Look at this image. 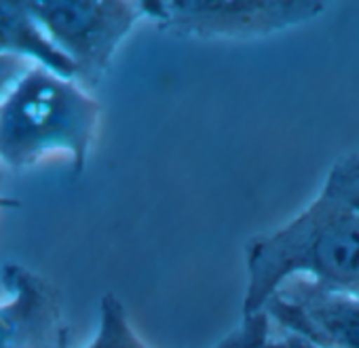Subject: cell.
<instances>
[{"label": "cell", "mask_w": 359, "mask_h": 348, "mask_svg": "<svg viewBox=\"0 0 359 348\" xmlns=\"http://www.w3.org/2000/svg\"><path fill=\"white\" fill-rule=\"evenodd\" d=\"M245 258L243 316L262 312L292 277L359 300V152L334 162L319 195L292 222L252 239Z\"/></svg>", "instance_id": "6da1fadb"}, {"label": "cell", "mask_w": 359, "mask_h": 348, "mask_svg": "<svg viewBox=\"0 0 359 348\" xmlns=\"http://www.w3.org/2000/svg\"><path fill=\"white\" fill-rule=\"evenodd\" d=\"M102 106L76 83L32 66L0 97V160L28 167L53 150L72 158V173L85 171Z\"/></svg>", "instance_id": "7a4b0ae2"}, {"label": "cell", "mask_w": 359, "mask_h": 348, "mask_svg": "<svg viewBox=\"0 0 359 348\" xmlns=\"http://www.w3.org/2000/svg\"><path fill=\"white\" fill-rule=\"evenodd\" d=\"M28 9L51 43L74 64L81 87L100 85L118 45L142 18H148L144 3L32 0Z\"/></svg>", "instance_id": "3957f363"}, {"label": "cell", "mask_w": 359, "mask_h": 348, "mask_svg": "<svg viewBox=\"0 0 359 348\" xmlns=\"http://www.w3.org/2000/svg\"><path fill=\"white\" fill-rule=\"evenodd\" d=\"M144 5L161 30L203 41L264 39L325 11L315 0H158Z\"/></svg>", "instance_id": "277c9868"}, {"label": "cell", "mask_w": 359, "mask_h": 348, "mask_svg": "<svg viewBox=\"0 0 359 348\" xmlns=\"http://www.w3.org/2000/svg\"><path fill=\"white\" fill-rule=\"evenodd\" d=\"M262 312L277 329L302 335L319 348H359V300L309 277L287 279Z\"/></svg>", "instance_id": "5b68a950"}, {"label": "cell", "mask_w": 359, "mask_h": 348, "mask_svg": "<svg viewBox=\"0 0 359 348\" xmlns=\"http://www.w3.org/2000/svg\"><path fill=\"white\" fill-rule=\"evenodd\" d=\"M3 279L11 298L0 304V348H68L55 287L18 264H7Z\"/></svg>", "instance_id": "8992f818"}, {"label": "cell", "mask_w": 359, "mask_h": 348, "mask_svg": "<svg viewBox=\"0 0 359 348\" xmlns=\"http://www.w3.org/2000/svg\"><path fill=\"white\" fill-rule=\"evenodd\" d=\"M0 53L28 60L64 78L76 81L74 64L51 43L28 3H0Z\"/></svg>", "instance_id": "52a82bcc"}, {"label": "cell", "mask_w": 359, "mask_h": 348, "mask_svg": "<svg viewBox=\"0 0 359 348\" xmlns=\"http://www.w3.org/2000/svg\"><path fill=\"white\" fill-rule=\"evenodd\" d=\"M87 348H148L131 327L125 306L114 293L102 298L97 333Z\"/></svg>", "instance_id": "ba28073f"}, {"label": "cell", "mask_w": 359, "mask_h": 348, "mask_svg": "<svg viewBox=\"0 0 359 348\" xmlns=\"http://www.w3.org/2000/svg\"><path fill=\"white\" fill-rule=\"evenodd\" d=\"M32 66H36V64L22 60V57L0 53V97H3L15 85V81L22 78Z\"/></svg>", "instance_id": "9c48e42d"}, {"label": "cell", "mask_w": 359, "mask_h": 348, "mask_svg": "<svg viewBox=\"0 0 359 348\" xmlns=\"http://www.w3.org/2000/svg\"><path fill=\"white\" fill-rule=\"evenodd\" d=\"M260 348H319V346H315L313 342L304 340L302 335H296V333L277 329V327L273 325L269 337L262 342Z\"/></svg>", "instance_id": "30bf717a"}, {"label": "cell", "mask_w": 359, "mask_h": 348, "mask_svg": "<svg viewBox=\"0 0 359 348\" xmlns=\"http://www.w3.org/2000/svg\"><path fill=\"white\" fill-rule=\"evenodd\" d=\"M3 207H18V201L13 199H5V197H0V209Z\"/></svg>", "instance_id": "8fae6325"}]
</instances>
